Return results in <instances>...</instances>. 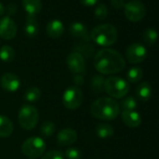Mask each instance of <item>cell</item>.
I'll list each match as a JSON object with an SVG mask.
<instances>
[{"instance_id":"3","label":"cell","mask_w":159,"mask_h":159,"mask_svg":"<svg viewBox=\"0 0 159 159\" xmlns=\"http://www.w3.org/2000/svg\"><path fill=\"white\" fill-rule=\"evenodd\" d=\"M91 39L99 46L108 47L113 45L118 38L116 28L110 24L98 25L90 33Z\"/></svg>"},{"instance_id":"11","label":"cell","mask_w":159,"mask_h":159,"mask_svg":"<svg viewBox=\"0 0 159 159\" xmlns=\"http://www.w3.org/2000/svg\"><path fill=\"white\" fill-rule=\"evenodd\" d=\"M17 34V25L13 20L9 16H5L0 19V37L6 40H10L15 38Z\"/></svg>"},{"instance_id":"4","label":"cell","mask_w":159,"mask_h":159,"mask_svg":"<svg viewBox=\"0 0 159 159\" xmlns=\"http://www.w3.org/2000/svg\"><path fill=\"white\" fill-rule=\"evenodd\" d=\"M130 86L128 82L125 80L116 77L111 76L105 79L104 83V91L111 98H123L129 92Z\"/></svg>"},{"instance_id":"30","label":"cell","mask_w":159,"mask_h":159,"mask_svg":"<svg viewBox=\"0 0 159 159\" xmlns=\"http://www.w3.org/2000/svg\"><path fill=\"white\" fill-rule=\"evenodd\" d=\"M109 15V9L105 4H99L97 6L95 10V16L97 19L103 21L105 20Z\"/></svg>"},{"instance_id":"29","label":"cell","mask_w":159,"mask_h":159,"mask_svg":"<svg viewBox=\"0 0 159 159\" xmlns=\"http://www.w3.org/2000/svg\"><path fill=\"white\" fill-rule=\"evenodd\" d=\"M121 106L124 109V111H136L138 107L137 100L133 97H127L125 99L122 100Z\"/></svg>"},{"instance_id":"9","label":"cell","mask_w":159,"mask_h":159,"mask_svg":"<svg viewBox=\"0 0 159 159\" xmlns=\"http://www.w3.org/2000/svg\"><path fill=\"white\" fill-rule=\"evenodd\" d=\"M147 56L146 48L140 43H133L128 46L125 52V57L127 61L132 64H139L145 60Z\"/></svg>"},{"instance_id":"21","label":"cell","mask_w":159,"mask_h":159,"mask_svg":"<svg viewBox=\"0 0 159 159\" xmlns=\"http://www.w3.org/2000/svg\"><path fill=\"white\" fill-rule=\"evenodd\" d=\"M114 129L113 127L106 123L98 124L96 126V134L100 139H109L113 136Z\"/></svg>"},{"instance_id":"35","label":"cell","mask_w":159,"mask_h":159,"mask_svg":"<svg viewBox=\"0 0 159 159\" xmlns=\"http://www.w3.org/2000/svg\"><path fill=\"white\" fill-rule=\"evenodd\" d=\"M111 4L116 10H121L125 7L124 0H111Z\"/></svg>"},{"instance_id":"36","label":"cell","mask_w":159,"mask_h":159,"mask_svg":"<svg viewBox=\"0 0 159 159\" xmlns=\"http://www.w3.org/2000/svg\"><path fill=\"white\" fill-rule=\"evenodd\" d=\"M80 2L86 7H92L98 2V0H80Z\"/></svg>"},{"instance_id":"33","label":"cell","mask_w":159,"mask_h":159,"mask_svg":"<svg viewBox=\"0 0 159 159\" xmlns=\"http://www.w3.org/2000/svg\"><path fill=\"white\" fill-rule=\"evenodd\" d=\"M18 11V6L15 3H10L7 8H5V12L8 13V16H11V15H15Z\"/></svg>"},{"instance_id":"15","label":"cell","mask_w":159,"mask_h":159,"mask_svg":"<svg viewBox=\"0 0 159 159\" xmlns=\"http://www.w3.org/2000/svg\"><path fill=\"white\" fill-rule=\"evenodd\" d=\"M64 32H65L64 24L57 19L50 21L46 26V33L52 39L60 38L64 34Z\"/></svg>"},{"instance_id":"25","label":"cell","mask_w":159,"mask_h":159,"mask_svg":"<svg viewBox=\"0 0 159 159\" xmlns=\"http://www.w3.org/2000/svg\"><path fill=\"white\" fill-rule=\"evenodd\" d=\"M74 50L76 52H79L80 54H82L84 57H91L93 53L95 52V48L93 45L87 44V43H79L75 45Z\"/></svg>"},{"instance_id":"28","label":"cell","mask_w":159,"mask_h":159,"mask_svg":"<svg viewBox=\"0 0 159 159\" xmlns=\"http://www.w3.org/2000/svg\"><path fill=\"white\" fill-rule=\"evenodd\" d=\"M158 39L157 32L152 28H148L143 33V41L148 46H152Z\"/></svg>"},{"instance_id":"12","label":"cell","mask_w":159,"mask_h":159,"mask_svg":"<svg viewBox=\"0 0 159 159\" xmlns=\"http://www.w3.org/2000/svg\"><path fill=\"white\" fill-rule=\"evenodd\" d=\"M0 84H1V87L6 92H10V93H14L18 91L21 86V81L19 77L16 74L11 72L5 73L1 77Z\"/></svg>"},{"instance_id":"5","label":"cell","mask_w":159,"mask_h":159,"mask_svg":"<svg viewBox=\"0 0 159 159\" xmlns=\"http://www.w3.org/2000/svg\"><path fill=\"white\" fill-rule=\"evenodd\" d=\"M39 114L37 108L31 105H23L19 111L18 120L20 125L25 130L34 129L39 122Z\"/></svg>"},{"instance_id":"37","label":"cell","mask_w":159,"mask_h":159,"mask_svg":"<svg viewBox=\"0 0 159 159\" xmlns=\"http://www.w3.org/2000/svg\"><path fill=\"white\" fill-rule=\"evenodd\" d=\"M5 13V7L3 6L2 3H0V16Z\"/></svg>"},{"instance_id":"31","label":"cell","mask_w":159,"mask_h":159,"mask_svg":"<svg viewBox=\"0 0 159 159\" xmlns=\"http://www.w3.org/2000/svg\"><path fill=\"white\" fill-rule=\"evenodd\" d=\"M65 156L66 159H81L83 153L78 148H68L66 150Z\"/></svg>"},{"instance_id":"26","label":"cell","mask_w":159,"mask_h":159,"mask_svg":"<svg viewBox=\"0 0 159 159\" xmlns=\"http://www.w3.org/2000/svg\"><path fill=\"white\" fill-rule=\"evenodd\" d=\"M24 98L27 102H37L41 98V92L38 87H30L26 89V91L25 92Z\"/></svg>"},{"instance_id":"2","label":"cell","mask_w":159,"mask_h":159,"mask_svg":"<svg viewBox=\"0 0 159 159\" xmlns=\"http://www.w3.org/2000/svg\"><path fill=\"white\" fill-rule=\"evenodd\" d=\"M91 114L103 121L114 120L120 114L119 104L111 98L103 97L95 100L90 107Z\"/></svg>"},{"instance_id":"7","label":"cell","mask_w":159,"mask_h":159,"mask_svg":"<svg viewBox=\"0 0 159 159\" xmlns=\"http://www.w3.org/2000/svg\"><path fill=\"white\" fill-rule=\"evenodd\" d=\"M84 101L83 91L77 86H70L66 89L63 95L62 102L65 108L68 110H77Z\"/></svg>"},{"instance_id":"23","label":"cell","mask_w":159,"mask_h":159,"mask_svg":"<svg viewBox=\"0 0 159 159\" xmlns=\"http://www.w3.org/2000/svg\"><path fill=\"white\" fill-rule=\"evenodd\" d=\"M143 77V71L139 66H133L128 69L126 73V79L129 83L137 84L139 83Z\"/></svg>"},{"instance_id":"14","label":"cell","mask_w":159,"mask_h":159,"mask_svg":"<svg viewBox=\"0 0 159 159\" xmlns=\"http://www.w3.org/2000/svg\"><path fill=\"white\" fill-rule=\"evenodd\" d=\"M68 30H69L70 35L76 39H81L85 41H89L91 39V37H90L87 27L82 23H79V22L72 23L69 25Z\"/></svg>"},{"instance_id":"13","label":"cell","mask_w":159,"mask_h":159,"mask_svg":"<svg viewBox=\"0 0 159 159\" xmlns=\"http://www.w3.org/2000/svg\"><path fill=\"white\" fill-rule=\"evenodd\" d=\"M78 134L72 128H64L59 131L56 137V141L59 146H68L76 142Z\"/></svg>"},{"instance_id":"19","label":"cell","mask_w":159,"mask_h":159,"mask_svg":"<svg viewBox=\"0 0 159 159\" xmlns=\"http://www.w3.org/2000/svg\"><path fill=\"white\" fill-rule=\"evenodd\" d=\"M136 95L141 101H148L152 95V89L149 83L143 82L136 88Z\"/></svg>"},{"instance_id":"1","label":"cell","mask_w":159,"mask_h":159,"mask_svg":"<svg viewBox=\"0 0 159 159\" xmlns=\"http://www.w3.org/2000/svg\"><path fill=\"white\" fill-rule=\"evenodd\" d=\"M95 68L103 75L119 73L125 67V61L122 54L112 49H102L94 56Z\"/></svg>"},{"instance_id":"8","label":"cell","mask_w":159,"mask_h":159,"mask_svg":"<svg viewBox=\"0 0 159 159\" xmlns=\"http://www.w3.org/2000/svg\"><path fill=\"white\" fill-rule=\"evenodd\" d=\"M125 15L130 22H139L146 13L145 6L139 0H132L125 4Z\"/></svg>"},{"instance_id":"18","label":"cell","mask_w":159,"mask_h":159,"mask_svg":"<svg viewBox=\"0 0 159 159\" xmlns=\"http://www.w3.org/2000/svg\"><path fill=\"white\" fill-rule=\"evenodd\" d=\"M22 4L27 15L35 16L39 14L42 9L41 0H22Z\"/></svg>"},{"instance_id":"34","label":"cell","mask_w":159,"mask_h":159,"mask_svg":"<svg viewBox=\"0 0 159 159\" xmlns=\"http://www.w3.org/2000/svg\"><path fill=\"white\" fill-rule=\"evenodd\" d=\"M73 83L77 85H82L84 83V78L82 74H75L73 77Z\"/></svg>"},{"instance_id":"27","label":"cell","mask_w":159,"mask_h":159,"mask_svg":"<svg viewBox=\"0 0 159 159\" xmlns=\"http://www.w3.org/2000/svg\"><path fill=\"white\" fill-rule=\"evenodd\" d=\"M55 131V125L52 121H45L39 128L40 135L43 138H50Z\"/></svg>"},{"instance_id":"32","label":"cell","mask_w":159,"mask_h":159,"mask_svg":"<svg viewBox=\"0 0 159 159\" xmlns=\"http://www.w3.org/2000/svg\"><path fill=\"white\" fill-rule=\"evenodd\" d=\"M41 159H65V157L61 152L57 150H53V151H49L45 152L42 155Z\"/></svg>"},{"instance_id":"24","label":"cell","mask_w":159,"mask_h":159,"mask_svg":"<svg viewBox=\"0 0 159 159\" xmlns=\"http://www.w3.org/2000/svg\"><path fill=\"white\" fill-rule=\"evenodd\" d=\"M105 78L102 75H95L91 80V88L95 94H100L104 91Z\"/></svg>"},{"instance_id":"10","label":"cell","mask_w":159,"mask_h":159,"mask_svg":"<svg viewBox=\"0 0 159 159\" xmlns=\"http://www.w3.org/2000/svg\"><path fill=\"white\" fill-rule=\"evenodd\" d=\"M66 65L73 74H82L85 70L84 57L76 52H72L67 55Z\"/></svg>"},{"instance_id":"20","label":"cell","mask_w":159,"mask_h":159,"mask_svg":"<svg viewBox=\"0 0 159 159\" xmlns=\"http://www.w3.org/2000/svg\"><path fill=\"white\" fill-rule=\"evenodd\" d=\"M13 132V124L11 120L0 114V138H8Z\"/></svg>"},{"instance_id":"16","label":"cell","mask_w":159,"mask_h":159,"mask_svg":"<svg viewBox=\"0 0 159 159\" xmlns=\"http://www.w3.org/2000/svg\"><path fill=\"white\" fill-rule=\"evenodd\" d=\"M121 115L124 124L128 127H138L141 123V117L136 111H123Z\"/></svg>"},{"instance_id":"17","label":"cell","mask_w":159,"mask_h":159,"mask_svg":"<svg viewBox=\"0 0 159 159\" xmlns=\"http://www.w3.org/2000/svg\"><path fill=\"white\" fill-rule=\"evenodd\" d=\"M39 25L38 21L36 20V17L27 15L25 24V33L26 37L29 39H34L39 34Z\"/></svg>"},{"instance_id":"22","label":"cell","mask_w":159,"mask_h":159,"mask_svg":"<svg viewBox=\"0 0 159 159\" xmlns=\"http://www.w3.org/2000/svg\"><path fill=\"white\" fill-rule=\"evenodd\" d=\"M16 53L12 47L9 45H4L0 48V60L5 63H11L15 59Z\"/></svg>"},{"instance_id":"6","label":"cell","mask_w":159,"mask_h":159,"mask_svg":"<svg viewBox=\"0 0 159 159\" xmlns=\"http://www.w3.org/2000/svg\"><path fill=\"white\" fill-rule=\"evenodd\" d=\"M46 151L45 140L40 137H31L22 144V152L30 158H38L42 156Z\"/></svg>"}]
</instances>
